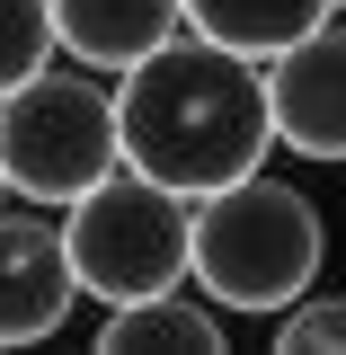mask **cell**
<instances>
[{"instance_id": "3957f363", "label": "cell", "mask_w": 346, "mask_h": 355, "mask_svg": "<svg viewBox=\"0 0 346 355\" xmlns=\"http://www.w3.org/2000/svg\"><path fill=\"white\" fill-rule=\"evenodd\" d=\"M62 240L80 266V293H98V302H142V293L196 284V196H178L169 178L133 169V160L98 178L89 196H71Z\"/></svg>"}, {"instance_id": "6da1fadb", "label": "cell", "mask_w": 346, "mask_h": 355, "mask_svg": "<svg viewBox=\"0 0 346 355\" xmlns=\"http://www.w3.org/2000/svg\"><path fill=\"white\" fill-rule=\"evenodd\" d=\"M116 107H125V160L169 178L178 196H222L275 151L266 62L196 27H178L160 53L116 71Z\"/></svg>"}, {"instance_id": "277c9868", "label": "cell", "mask_w": 346, "mask_h": 355, "mask_svg": "<svg viewBox=\"0 0 346 355\" xmlns=\"http://www.w3.org/2000/svg\"><path fill=\"white\" fill-rule=\"evenodd\" d=\"M0 169H9V196H27V205H71L98 178H116L125 169L116 89L89 71H53V62L36 80H18L0 98Z\"/></svg>"}, {"instance_id": "8fae6325", "label": "cell", "mask_w": 346, "mask_h": 355, "mask_svg": "<svg viewBox=\"0 0 346 355\" xmlns=\"http://www.w3.org/2000/svg\"><path fill=\"white\" fill-rule=\"evenodd\" d=\"M275 347H284V355H329V347H346V293H302L293 311H275Z\"/></svg>"}, {"instance_id": "30bf717a", "label": "cell", "mask_w": 346, "mask_h": 355, "mask_svg": "<svg viewBox=\"0 0 346 355\" xmlns=\"http://www.w3.org/2000/svg\"><path fill=\"white\" fill-rule=\"evenodd\" d=\"M53 44H62L53 0H0V98L18 80H36L44 62H53Z\"/></svg>"}, {"instance_id": "5b68a950", "label": "cell", "mask_w": 346, "mask_h": 355, "mask_svg": "<svg viewBox=\"0 0 346 355\" xmlns=\"http://www.w3.org/2000/svg\"><path fill=\"white\" fill-rule=\"evenodd\" d=\"M266 89H275V142L293 160L346 169V9L284 44L266 62Z\"/></svg>"}, {"instance_id": "7c38bea8", "label": "cell", "mask_w": 346, "mask_h": 355, "mask_svg": "<svg viewBox=\"0 0 346 355\" xmlns=\"http://www.w3.org/2000/svg\"><path fill=\"white\" fill-rule=\"evenodd\" d=\"M0 196H9V169H0Z\"/></svg>"}, {"instance_id": "52a82bcc", "label": "cell", "mask_w": 346, "mask_h": 355, "mask_svg": "<svg viewBox=\"0 0 346 355\" xmlns=\"http://www.w3.org/2000/svg\"><path fill=\"white\" fill-rule=\"evenodd\" d=\"M53 27L71 44V62L133 71L142 53H160L187 27V0H53Z\"/></svg>"}, {"instance_id": "8992f818", "label": "cell", "mask_w": 346, "mask_h": 355, "mask_svg": "<svg viewBox=\"0 0 346 355\" xmlns=\"http://www.w3.org/2000/svg\"><path fill=\"white\" fill-rule=\"evenodd\" d=\"M80 302L71 240L36 214H0V347H44Z\"/></svg>"}, {"instance_id": "7a4b0ae2", "label": "cell", "mask_w": 346, "mask_h": 355, "mask_svg": "<svg viewBox=\"0 0 346 355\" xmlns=\"http://www.w3.org/2000/svg\"><path fill=\"white\" fill-rule=\"evenodd\" d=\"M329 258V222L302 187L249 169L222 196H196V293H214L222 311H293L320 284Z\"/></svg>"}, {"instance_id": "ba28073f", "label": "cell", "mask_w": 346, "mask_h": 355, "mask_svg": "<svg viewBox=\"0 0 346 355\" xmlns=\"http://www.w3.org/2000/svg\"><path fill=\"white\" fill-rule=\"evenodd\" d=\"M142 347H196V355H222V302H187V293H142V302H107L98 320V355H142Z\"/></svg>"}, {"instance_id": "9c48e42d", "label": "cell", "mask_w": 346, "mask_h": 355, "mask_svg": "<svg viewBox=\"0 0 346 355\" xmlns=\"http://www.w3.org/2000/svg\"><path fill=\"white\" fill-rule=\"evenodd\" d=\"M329 18H338V0H187V27L196 36H222L240 53H258V62H275L293 36L329 27Z\"/></svg>"}, {"instance_id": "4fadbf2b", "label": "cell", "mask_w": 346, "mask_h": 355, "mask_svg": "<svg viewBox=\"0 0 346 355\" xmlns=\"http://www.w3.org/2000/svg\"><path fill=\"white\" fill-rule=\"evenodd\" d=\"M338 9H346V0H338Z\"/></svg>"}]
</instances>
